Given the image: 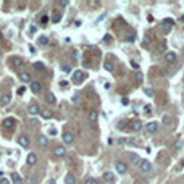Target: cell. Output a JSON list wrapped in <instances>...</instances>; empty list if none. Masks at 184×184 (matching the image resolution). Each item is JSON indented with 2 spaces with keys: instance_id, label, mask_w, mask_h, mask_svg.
I'll return each instance as SVG.
<instances>
[{
  "instance_id": "6da1fadb",
  "label": "cell",
  "mask_w": 184,
  "mask_h": 184,
  "mask_svg": "<svg viewBox=\"0 0 184 184\" xmlns=\"http://www.w3.org/2000/svg\"><path fill=\"white\" fill-rule=\"evenodd\" d=\"M139 170L142 173H149L152 170V163L149 162V160H141V163H139Z\"/></svg>"
},
{
  "instance_id": "7a4b0ae2",
  "label": "cell",
  "mask_w": 184,
  "mask_h": 184,
  "mask_svg": "<svg viewBox=\"0 0 184 184\" xmlns=\"http://www.w3.org/2000/svg\"><path fill=\"white\" fill-rule=\"evenodd\" d=\"M31 90H33L34 94H39L42 90V84L39 81H31Z\"/></svg>"
},
{
  "instance_id": "3957f363",
  "label": "cell",
  "mask_w": 184,
  "mask_h": 184,
  "mask_svg": "<svg viewBox=\"0 0 184 184\" xmlns=\"http://www.w3.org/2000/svg\"><path fill=\"white\" fill-rule=\"evenodd\" d=\"M84 78H86V74L82 73L81 70H78V71H74V73H73V81L74 82H81Z\"/></svg>"
},
{
  "instance_id": "277c9868",
  "label": "cell",
  "mask_w": 184,
  "mask_h": 184,
  "mask_svg": "<svg viewBox=\"0 0 184 184\" xmlns=\"http://www.w3.org/2000/svg\"><path fill=\"white\" fill-rule=\"evenodd\" d=\"M145 129H147V132H155L157 129H158V123L157 121H150L145 124Z\"/></svg>"
},
{
  "instance_id": "5b68a950",
  "label": "cell",
  "mask_w": 184,
  "mask_h": 184,
  "mask_svg": "<svg viewBox=\"0 0 184 184\" xmlns=\"http://www.w3.org/2000/svg\"><path fill=\"white\" fill-rule=\"evenodd\" d=\"M37 113H41V107L37 105V103H31L29 105V115H37Z\"/></svg>"
},
{
  "instance_id": "8992f818",
  "label": "cell",
  "mask_w": 184,
  "mask_h": 184,
  "mask_svg": "<svg viewBox=\"0 0 184 184\" xmlns=\"http://www.w3.org/2000/svg\"><path fill=\"white\" fill-rule=\"evenodd\" d=\"M131 131H141L142 129V123L139 121V119H134V121H131Z\"/></svg>"
},
{
  "instance_id": "52a82bcc",
  "label": "cell",
  "mask_w": 184,
  "mask_h": 184,
  "mask_svg": "<svg viewBox=\"0 0 184 184\" xmlns=\"http://www.w3.org/2000/svg\"><path fill=\"white\" fill-rule=\"evenodd\" d=\"M53 153H55V157H65L66 150H65V147H63V145H57V147H55V150H53Z\"/></svg>"
},
{
  "instance_id": "ba28073f",
  "label": "cell",
  "mask_w": 184,
  "mask_h": 184,
  "mask_svg": "<svg viewBox=\"0 0 184 184\" xmlns=\"http://www.w3.org/2000/svg\"><path fill=\"white\" fill-rule=\"evenodd\" d=\"M18 144H20L21 147H28L29 145V137L28 136H20V137H18Z\"/></svg>"
},
{
  "instance_id": "9c48e42d",
  "label": "cell",
  "mask_w": 184,
  "mask_h": 184,
  "mask_svg": "<svg viewBox=\"0 0 184 184\" xmlns=\"http://www.w3.org/2000/svg\"><path fill=\"white\" fill-rule=\"evenodd\" d=\"M12 65L15 66V68H21V66L24 65V61H23V58H18V57H13L12 58Z\"/></svg>"
},
{
  "instance_id": "30bf717a",
  "label": "cell",
  "mask_w": 184,
  "mask_h": 184,
  "mask_svg": "<svg viewBox=\"0 0 184 184\" xmlns=\"http://www.w3.org/2000/svg\"><path fill=\"white\" fill-rule=\"evenodd\" d=\"M128 160H129L131 163H134V165H139L141 163L139 155H136V153H128Z\"/></svg>"
},
{
  "instance_id": "8fae6325",
  "label": "cell",
  "mask_w": 184,
  "mask_h": 184,
  "mask_svg": "<svg viewBox=\"0 0 184 184\" xmlns=\"http://www.w3.org/2000/svg\"><path fill=\"white\" fill-rule=\"evenodd\" d=\"M10 100H12V97H10V94H3L2 97H0V105L5 107V105H8Z\"/></svg>"
},
{
  "instance_id": "7c38bea8",
  "label": "cell",
  "mask_w": 184,
  "mask_h": 184,
  "mask_svg": "<svg viewBox=\"0 0 184 184\" xmlns=\"http://www.w3.org/2000/svg\"><path fill=\"white\" fill-rule=\"evenodd\" d=\"M103 181H105V183H108V184H111V183L115 181V176H113V173H110V171L103 173Z\"/></svg>"
},
{
  "instance_id": "4fadbf2b",
  "label": "cell",
  "mask_w": 184,
  "mask_h": 184,
  "mask_svg": "<svg viewBox=\"0 0 184 184\" xmlns=\"http://www.w3.org/2000/svg\"><path fill=\"white\" fill-rule=\"evenodd\" d=\"M15 124H16V119H15V118H7V119L3 121V126L8 128V129H12Z\"/></svg>"
},
{
  "instance_id": "5bb4252c",
  "label": "cell",
  "mask_w": 184,
  "mask_h": 184,
  "mask_svg": "<svg viewBox=\"0 0 184 184\" xmlns=\"http://www.w3.org/2000/svg\"><path fill=\"white\" fill-rule=\"evenodd\" d=\"M73 141H74V136L71 132H65L63 134V142L65 144H73Z\"/></svg>"
},
{
  "instance_id": "9a60e30c",
  "label": "cell",
  "mask_w": 184,
  "mask_h": 184,
  "mask_svg": "<svg viewBox=\"0 0 184 184\" xmlns=\"http://www.w3.org/2000/svg\"><path fill=\"white\" fill-rule=\"evenodd\" d=\"M12 183L13 184H23V178H21V174L13 173V174H12Z\"/></svg>"
},
{
  "instance_id": "2e32d148",
  "label": "cell",
  "mask_w": 184,
  "mask_h": 184,
  "mask_svg": "<svg viewBox=\"0 0 184 184\" xmlns=\"http://www.w3.org/2000/svg\"><path fill=\"white\" fill-rule=\"evenodd\" d=\"M37 144H39L41 147H45V145L49 144V139H47V136H39V137H37Z\"/></svg>"
},
{
  "instance_id": "e0dca14e",
  "label": "cell",
  "mask_w": 184,
  "mask_h": 184,
  "mask_svg": "<svg viewBox=\"0 0 184 184\" xmlns=\"http://www.w3.org/2000/svg\"><path fill=\"white\" fill-rule=\"evenodd\" d=\"M45 100L50 103V105H53V103H57V98H55V95L52 94V92H47L45 94Z\"/></svg>"
},
{
  "instance_id": "ac0fdd59",
  "label": "cell",
  "mask_w": 184,
  "mask_h": 184,
  "mask_svg": "<svg viewBox=\"0 0 184 184\" xmlns=\"http://www.w3.org/2000/svg\"><path fill=\"white\" fill-rule=\"evenodd\" d=\"M165 60H166L168 63H173V61L176 60V53H174V52H168V53H165Z\"/></svg>"
},
{
  "instance_id": "d6986e66",
  "label": "cell",
  "mask_w": 184,
  "mask_h": 184,
  "mask_svg": "<svg viewBox=\"0 0 184 184\" xmlns=\"http://www.w3.org/2000/svg\"><path fill=\"white\" fill-rule=\"evenodd\" d=\"M126 163H121V162H118V163H116V171L118 173H121V174H124V173H126Z\"/></svg>"
},
{
  "instance_id": "ffe728a7",
  "label": "cell",
  "mask_w": 184,
  "mask_h": 184,
  "mask_svg": "<svg viewBox=\"0 0 184 184\" xmlns=\"http://www.w3.org/2000/svg\"><path fill=\"white\" fill-rule=\"evenodd\" d=\"M20 79L23 82H31V74L26 73V71H23V73H20Z\"/></svg>"
},
{
  "instance_id": "44dd1931",
  "label": "cell",
  "mask_w": 184,
  "mask_h": 184,
  "mask_svg": "<svg viewBox=\"0 0 184 184\" xmlns=\"http://www.w3.org/2000/svg\"><path fill=\"white\" fill-rule=\"evenodd\" d=\"M65 183H66V184H74V183H76V178H74L73 173H68V174H66Z\"/></svg>"
},
{
  "instance_id": "7402d4cb",
  "label": "cell",
  "mask_w": 184,
  "mask_h": 184,
  "mask_svg": "<svg viewBox=\"0 0 184 184\" xmlns=\"http://www.w3.org/2000/svg\"><path fill=\"white\" fill-rule=\"evenodd\" d=\"M97 118H98V113H97L95 110L89 111V121H90V123H95V121H97Z\"/></svg>"
},
{
  "instance_id": "603a6c76",
  "label": "cell",
  "mask_w": 184,
  "mask_h": 184,
  "mask_svg": "<svg viewBox=\"0 0 184 184\" xmlns=\"http://www.w3.org/2000/svg\"><path fill=\"white\" fill-rule=\"evenodd\" d=\"M41 115H42V118L44 119H50L53 116V113L50 110H41Z\"/></svg>"
},
{
  "instance_id": "cb8c5ba5",
  "label": "cell",
  "mask_w": 184,
  "mask_h": 184,
  "mask_svg": "<svg viewBox=\"0 0 184 184\" xmlns=\"http://www.w3.org/2000/svg\"><path fill=\"white\" fill-rule=\"evenodd\" d=\"M36 162H37V155L36 153H29L28 155V163L29 165H36Z\"/></svg>"
},
{
  "instance_id": "d4e9b609",
  "label": "cell",
  "mask_w": 184,
  "mask_h": 184,
  "mask_svg": "<svg viewBox=\"0 0 184 184\" xmlns=\"http://www.w3.org/2000/svg\"><path fill=\"white\" fill-rule=\"evenodd\" d=\"M33 68L36 71H44L45 70V66H44V63H41V61H36V63H34L33 65Z\"/></svg>"
},
{
  "instance_id": "484cf974",
  "label": "cell",
  "mask_w": 184,
  "mask_h": 184,
  "mask_svg": "<svg viewBox=\"0 0 184 184\" xmlns=\"http://www.w3.org/2000/svg\"><path fill=\"white\" fill-rule=\"evenodd\" d=\"M162 123H163V124H171V123H173V118L170 116V115H163V118H162Z\"/></svg>"
},
{
  "instance_id": "4316f807",
  "label": "cell",
  "mask_w": 184,
  "mask_h": 184,
  "mask_svg": "<svg viewBox=\"0 0 184 184\" xmlns=\"http://www.w3.org/2000/svg\"><path fill=\"white\" fill-rule=\"evenodd\" d=\"M39 23H41V26H47V23H49V16H47V15H42L41 20H39Z\"/></svg>"
},
{
  "instance_id": "83f0119b",
  "label": "cell",
  "mask_w": 184,
  "mask_h": 184,
  "mask_svg": "<svg viewBox=\"0 0 184 184\" xmlns=\"http://www.w3.org/2000/svg\"><path fill=\"white\" fill-rule=\"evenodd\" d=\"M103 66H105V70H108V71H113V63H111V61H108V60H107L105 63H103Z\"/></svg>"
},
{
  "instance_id": "f1b7e54d",
  "label": "cell",
  "mask_w": 184,
  "mask_h": 184,
  "mask_svg": "<svg viewBox=\"0 0 184 184\" xmlns=\"http://www.w3.org/2000/svg\"><path fill=\"white\" fill-rule=\"evenodd\" d=\"M39 44H41V45H47V44H49V37H45V36L39 37Z\"/></svg>"
},
{
  "instance_id": "f546056e",
  "label": "cell",
  "mask_w": 184,
  "mask_h": 184,
  "mask_svg": "<svg viewBox=\"0 0 184 184\" xmlns=\"http://www.w3.org/2000/svg\"><path fill=\"white\" fill-rule=\"evenodd\" d=\"M60 20H61V15L55 12V13H53V16H52V21H53V23H58Z\"/></svg>"
},
{
  "instance_id": "4dcf8cb0",
  "label": "cell",
  "mask_w": 184,
  "mask_h": 184,
  "mask_svg": "<svg viewBox=\"0 0 184 184\" xmlns=\"http://www.w3.org/2000/svg\"><path fill=\"white\" fill-rule=\"evenodd\" d=\"M181 145H183V142H181V139H178V141H174V144H173V149H181Z\"/></svg>"
},
{
  "instance_id": "1f68e13d",
  "label": "cell",
  "mask_w": 184,
  "mask_h": 184,
  "mask_svg": "<svg viewBox=\"0 0 184 184\" xmlns=\"http://www.w3.org/2000/svg\"><path fill=\"white\" fill-rule=\"evenodd\" d=\"M136 81H137V82H142V81H144V76H142V73H139V71L136 73Z\"/></svg>"
},
{
  "instance_id": "d6a6232c",
  "label": "cell",
  "mask_w": 184,
  "mask_h": 184,
  "mask_svg": "<svg viewBox=\"0 0 184 184\" xmlns=\"http://www.w3.org/2000/svg\"><path fill=\"white\" fill-rule=\"evenodd\" d=\"M84 184H97V179H94V178H87Z\"/></svg>"
},
{
  "instance_id": "836d02e7",
  "label": "cell",
  "mask_w": 184,
  "mask_h": 184,
  "mask_svg": "<svg viewBox=\"0 0 184 184\" xmlns=\"http://www.w3.org/2000/svg\"><path fill=\"white\" fill-rule=\"evenodd\" d=\"M61 70L65 71V73H71V68L68 65H63V66H61Z\"/></svg>"
},
{
  "instance_id": "e575fe53",
  "label": "cell",
  "mask_w": 184,
  "mask_h": 184,
  "mask_svg": "<svg viewBox=\"0 0 184 184\" xmlns=\"http://www.w3.org/2000/svg\"><path fill=\"white\" fill-rule=\"evenodd\" d=\"M145 94H147L149 97H153V95H155V92H153L152 89H145Z\"/></svg>"
},
{
  "instance_id": "d590c367",
  "label": "cell",
  "mask_w": 184,
  "mask_h": 184,
  "mask_svg": "<svg viewBox=\"0 0 184 184\" xmlns=\"http://www.w3.org/2000/svg\"><path fill=\"white\" fill-rule=\"evenodd\" d=\"M60 3V7H68L70 5V2H66V0H61V2H58Z\"/></svg>"
},
{
  "instance_id": "8d00e7d4",
  "label": "cell",
  "mask_w": 184,
  "mask_h": 184,
  "mask_svg": "<svg viewBox=\"0 0 184 184\" xmlns=\"http://www.w3.org/2000/svg\"><path fill=\"white\" fill-rule=\"evenodd\" d=\"M165 49H166V44H163V42H162V44L158 45V50H160V52H163Z\"/></svg>"
},
{
  "instance_id": "74e56055",
  "label": "cell",
  "mask_w": 184,
  "mask_h": 184,
  "mask_svg": "<svg viewBox=\"0 0 184 184\" xmlns=\"http://www.w3.org/2000/svg\"><path fill=\"white\" fill-rule=\"evenodd\" d=\"M144 111H145V113H150V111H152V107L150 105H145V107H144Z\"/></svg>"
},
{
  "instance_id": "f35d334b",
  "label": "cell",
  "mask_w": 184,
  "mask_h": 184,
  "mask_svg": "<svg viewBox=\"0 0 184 184\" xmlns=\"http://www.w3.org/2000/svg\"><path fill=\"white\" fill-rule=\"evenodd\" d=\"M165 23H166V24H168V26H171V24H173V23H174V21H173V20H171V18H166V20H165Z\"/></svg>"
},
{
  "instance_id": "ab89813d",
  "label": "cell",
  "mask_w": 184,
  "mask_h": 184,
  "mask_svg": "<svg viewBox=\"0 0 184 184\" xmlns=\"http://www.w3.org/2000/svg\"><path fill=\"white\" fill-rule=\"evenodd\" d=\"M0 184H10V181L7 179V178H2V179H0Z\"/></svg>"
},
{
  "instance_id": "60d3db41",
  "label": "cell",
  "mask_w": 184,
  "mask_h": 184,
  "mask_svg": "<svg viewBox=\"0 0 184 184\" xmlns=\"http://www.w3.org/2000/svg\"><path fill=\"white\" fill-rule=\"evenodd\" d=\"M121 103H123V105H129V100H128V98H123Z\"/></svg>"
},
{
  "instance_id": "b9f144b4",
  "label": "cell",
  "mask_w": 184,
  "mask_h": 184,
  "mask_svg": "<svg viewBox=\"0 0 184 184\" xmlns=\"http://www.w3.org/2000/svg\"><path fill=\"white\" fill-rule=\"evenodd\" d=\"M36 29H37L36 26H31V28H29V31H31V33H36Z\"/></svg>"
},
{
  "instance_id": "7bdbcfd3",
  "label": "cell",
  "mask_w": 184,
  "mask_h": 184,
  "mask_svg": "<svg viewBox=\"0 0 184 184\" xmlns=\"http://www.w3.org/2000/svg\"><path fill=\"white\" fill-rule=\"evenodd\" d=\"M60 86H63V87H66V86H68V82H66V81H61V82H60Z\"/></svg>"
},
{
  "instance_id": "ee69618b",
  "label": "cell",
  "mask_w": 184,
  "mask_h": 184,
  "mask_svg": "<svg viewBox=\"0 0 184 184\" xmlns=\"http://www.w3.org/2000/svg\"><path fill=\"white\" fill-rule=\"evenodd\" d=\"M131 65H132V66H134V68H137V66H139V65H137V61H134V60H132V61H131Z\"/></svg>"
},
{
  "instance_id": "f6af8a7d",
  "label": "cell",
  "mask_w": 184,
  "mask_h": 184,
  "mask_svg": "<svg viewBox=\"0 0 184 184\" xmlns=\"http://www.w3.org/2000/svg\"><path fill=\"white\" fill-rule=\"evenodd\" d=\"M2 37H3V36H2V33H0V41H2Z\"/></svg>"
}]
</instances>
